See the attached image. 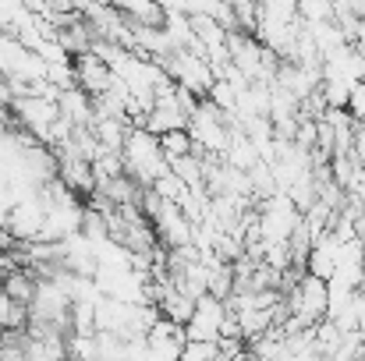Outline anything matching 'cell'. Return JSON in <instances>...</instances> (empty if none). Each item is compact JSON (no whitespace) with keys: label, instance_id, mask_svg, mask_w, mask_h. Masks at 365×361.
Segmentation results:
<instances>
[{"label":"cell","instance_id":"6da1fadb","mask_svg":"<svg viewBox=\"0 0 365 361\" xmlns=\"http://www.w3.org/2000/svg\"><path fill=\"white\" fill-rule=\"evenodd\" d=\"M121 159H124V174L131 181H138L142 188H149L156 177H163L170 170V159L163 156L160 149V138L145 127H135L128 124V135H124L121 145Z\"/></svg>","mask_w":365,"mask_h":361},{"label":"cell","instance_id":"7a4b0ae2","mask_svg":"<svg viewBox=\"0 0 365 361\" xmlns=\"http://www.w3.org/2000/svg\"><path fill=\"white\" fill-rule=\"evenodd\" d=\"M82 213H86V206H82L78 199L46 202L39 241H64V238H71V234H78V231H82Z\"/></svg>","mask_w":365,"mask_h":361},{"label":"cell","instance_id":"3957f363","mask_svg":"<svg viewBox=\"0 0 365 361\" xmlns=\"http://www.w3.org/2000/svg\"><path fill=\"white\" fill-rule=\"evenodd\" d=\"M43 213H46V206H43V199H39L36 192H32V195H21V199L7 209V231H11V238L14 241L39 238Z\"/></svg>","mask_w":365,"mask_h":361},{"label":"cell","instance_id":"277c9868","mask_svg":"<svg viewBox=\"0 0 365 361\" xmlns=\"http://www.w3.org/2000/svg\"><path fill=\"white\" fill-rule=\"evenodd\" d=\"M181 347H185V326L160 315L149 330H145V351L149 358H181Z\"/></svg>","mask_w":365,"mask_h":361},{"label":"cell","instance_id":"5b68a950","mask_svg":"<svg viewBox=\"0 0 365 361\" xmlns=\"http://www.w3.org/2000/svg\"><path fill=\"white\" fill-rule=\"evenodd\" d=\"M25 323H29V305L0 291V330H25Z\"/></svg>","mask_w":365,"mask_h":361},{"label":"cell","instance_id":"8992f818","mask_svg":"<svg viewBox=\"0 0 365 361\" xmlns=\"http://www.w3.org/2000/svg\"><path fill=\"white\" fill-rule=\"evenodd\" d=\"M156 138H160V149H163L167 159L192 152V135H188V127H167V131H160Z\"/></svg>","mask_w":365,"mask_h":361},{"label":"cell","instance_id":"52a82bcc","mask_svg":"<svg viewBox=\"0 0 365 361\" xmlns=\"http://www.w3.org/2000/svg\"><path fill=\"white\" fill-rule=\"evenodd\" d=\"M185 361H202V358H220V344L217 340H185L181 347Z\"/></svg>","mask_w":365,"mask_h":361},{"label":"cell","instance_id":"ba28073f","mask_svg":"<svg viewBox=\"0 0 365 361\" xmlns=\"http://www.w3.org/2000/svg\"><path fill=\"white\" fill-rule=\"evenodd\" d=\"M344 110L351 114V120H355V124H359V120H365V82H351Z\"/></svg>","mask_w":365,"mask_h":361},{"label":"cell","instance_id":"9c48e42d","mask_svg":"<svg viewBox=\"0 0 365 361\" xmlns=\"http://www.w3.org/2000/svg\"><path fill=\"white\" fill-rule=\"evenodd\" d=\"M351 156L359 159V167L365 170V120L355 124V142H351Z\"/></svg>","mask_w":365,"mask_h":361}]
</instances>
